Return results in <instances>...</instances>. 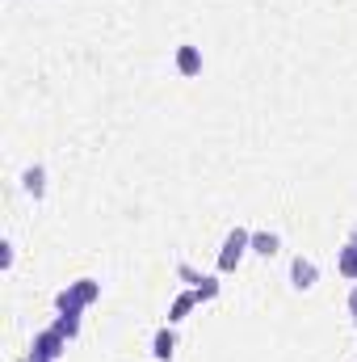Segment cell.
Segmentation results:
<instances>
[{
    "instance_id": "obj_1",
    "label": "cell",
    "mask_w": 357,
    "mask_h": 362,
    "mask_svg": "<svg viewBox=\"0 0 357 362\" xmlns=\"http://www.w3.org/2000/svg\"><path fill=\"white\" fill-rule=\"evenodd\" d=\"M97 299H101V282L97 278H76V282H68V291L55 295V312H85Z\"/></svg>"
},
{
    "instance_id": "obj_2",
    "label": "cell",
    "mask_w": 357,
    "mask_h": 362,
    "mask_svg": "<svg viewBox=\"0 0 357 362\" xmlns=\"http://www.w3.org/2000/svg\"><path fill=\"white\" fill-rule=\"evenodd\" d=\"M244 253H253V232L248 228H231L227 240H223V253H219V274H231L244 262Z\"/></svg>"
},
{
    "instance_id": "obj_3",
    "label": "cell",
    "mask_w": 357,
    "mask_h": 362,
    "mask_svg": "<svg viewBox=\"0 0 357 362\" xmlns=\"http://www.w3.org/2000/svg\"><path fill=\"white\" fill-rule=\"evenodd\" d=\"M30 354L42 362H59L68 354V337L59 333V329H42L38 337H34V346H30Z\"/></svg>"
},
{
    "instance_id": "obj_4",
    "label": "cell",
    "mask_w": 357,
    "mask_h": 362,
    "mask_svg": "<svg viewBox=\"0 0 357 362\" xmlns=\"http://www.w3.org/2000/svg\"><path fill=\"white\" fill-rule=\"evenodd\" d=\"M315 282H320V266L298 253V257L290 262V286H294V291H311Z\"/></svg>"
},
{
    "instance_id": "obj_5",
    "label": "cell",
    "mask_w": 357,
    "mask_h": 362,
    "mask_svg": "<svg viewBox=\"0 0 357 362\" xmlns=\"http://www.w3.org/2000/svg\"><path fill=\"white\" fill-rule=\"evenodd\" d=\"M177 72L181 76H202V51L198 47H189V42L177 47Z\"/></svg>"
},
{
    "instance_id": "obj_6",
    "label": "cell",
    "mask_w": 357,
    "mask_h": 362,
    "mask_svg": "<svg viewBox=\"0 0 357 362\" xmlns=\"http://www.w3.org/2000/svg\"><path fill=\"white\" fill-rule=\"evenodd\" d=\"M152 354H156V362H169L173 354H177V333H173L169 325H164V329L152 337Z\"/></svg>"
},
{
    "instance_id": "obj_7",
    "label": "cell",
    "mask_w": 357,
    "mask_h": 362,
    "mask_svg": "<svg viewBox=\"0 0 357 362\" xmlns=\"http://www.w3.org/2000/svg\"><path fill=\"white\" fill-rule=\"evenodd\" d=\"M21 185H25L30 198H42V194H47V169H42V165H30V169L21 173Z\"/></svg>"
},
{
    "instance_id": "obj_8",
    "label": "cell",
    "mask_w": 357,
    "mask_h": 362,
    "mask_svg": "<svg viewBox=\"0 0 357 362\" xmlns=\"http://www.w3.org/2000/svg\"><path fill=\"white\" fill-rule=\"evenodd\" d=\"M193 303H202V299H198V291H181L177 299H173V308H169V325H181V320L193 312Z\"/></svg>"
},
{
    "instance_id": "obj_9",
    "label": "cell",
    "mask_w": 357,
    "mask_h": 362,
    "mask_svg": "<svg viewBox=\"0 0 357 362\" xmlns=\"http://www.w3.org/2000/svg\"><path fill=\"white\" fill-rule=\"evenodd\" d=\"M337 270L345 274L349 282H357V245H353V240H345V245H341V253H337Z\"/></svg>"
},
{
    "instance_id": "obj_10",
    "label": "cell",
    "mask_w": 357,
    "mask_h": 362,
    "mask_svg": "<svg viewBox=\"0 0 357 362\" xmlns=\"http://www.w3.org/2000/svg\"><path fill=\"white\" fill-rule=\"evenodd\" d=\"M277 249H282L277 232H253V253H257V257H273Z\"/></svg>"
},
{
    "instance_id": "obj_11",
    "label": "cell",
    "mask_w": 357,
    "mask_h": 362,
    "mask_svg": "<svg viewBox=\"0 0 357 362\" xmlns=\"http://www.w3.org/2000/svg\"><path fill=\"white\" fill-rule=\"evenodd\" d=\"M51 329H59V333H63V337H68V341H72V337H76V333H80V312H59V316H55V325H51Z\"/></svg>"
},
{
    "instance_id": "obj_12",
    "label": "cell",
    "mask_w": 357,
    "mask_h": 362,
    "mask_svg": "<svg viewBox=\"0 0 357 362\" xmlns=\"http://www.w3.org/2000/svg\"><path fill=\"white\" fill-rule=\"evenodd\" d=\"M193 291H198V299H214V295H219V282H214V278H202Z\"/></svg>"
},
{
    "instance_id": "obj_13",
    "label": "cell",
    "mask_w": 357,
    "mask_h": 362,
    "mask_svg": "<svg viewBox=\"0 0 357 362\" xmlns=\"http://www.w3.org/2000/svg\"><path fill=\"white\" fill-rule=\"evenodd\" d=\"M0 266H4V270H8V266H13V245H8V240H4V245H0Z\"/></svg>"
},
{
    "instance_id": "obj_14",
    "label": "cell",
    "mask_w": 357,
    "mask_h": 362,
    "mask_svg": "<svg viewBox=\"0 0 357 362\" xmlns=\"http://www.w3.org/2000/svg\"><path fill=\"white\" fill-rule=\"evenodd\" d=\"M349 316H353V325H357V286L349 291Z\"/></svg>"
},
{
    "instance_id": "obj_15",
    "label": "cell",
    "mask_w": 357,
    "mask_h": 362,
    "mask_svg": "<svg viewBox=\"0 0 357 362\" xmlns=\"http://www.w3.org/2000/svg\"><path fill=\"white\" fill-rule=\"evenodd\" d=\"M349 240H353V245H357V223H353V228H349Z\"/></svg>"
},
{
    "instance_id": "obj_16",
    "label": "cell",
    "mask_w": 357,
    "mask_h": 362,
    "mask_svg": "<svg viewBox=\"0 0 357 362\" xmlns=\"http://www.w3.org/2000/svg\"><path fill=\"white\" fill-rule=\"evenodd\" d=\"M25 362H42V358H34V354H30V358H25Z\"/></svg>"
}]
</instances>
